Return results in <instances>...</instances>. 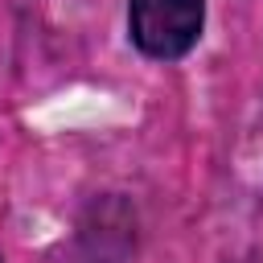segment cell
<instances>
[{"label":"cell","mask_w":263,"mask_h":263,"mask_svg":"<svg viewBox=\"0 0 263 263\" xmlns=\"http://www.w3.org/2000/svg\"><path fill=\"white\" fill-rule=\"evenodd\" d=\"M205 0H127V37L148 62H181L197 49Z\"/></svg>","instance_id":"obj_1"},{"label":"cell","mask_w":263,"mask_h":263,"mask_svg":"<svg viewBox=\"0 0 263 263\" xmlns=\"http://www.w3.org/2000/svg\"><path fill=\"white\" fill-rule=\"evenodd\" d=\"M247 263H255V259H247Z\"/></svg>","instance_id":"obj_2"},{"label":"cell","mask_w":263,"mask_h":263,"mask_svg":"<svg viewBox=\"0 0 263 263\" xmlns=\"http://www.w3.org/2000/svg\"><path fill=\"white\" fill-rule=\"evenodd\" d=\"M0 263H4V255H0Z\"/></svg>","instance_id":"obj_3"}]
</instances>
